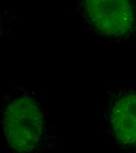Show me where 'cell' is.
Masks as SVG:
<instances>
[{
  "instance_id": "obj_1",
  "label": "cell",
  "mask_w": 136,
  "mask_h": 153,
  "mask_svg": "<svg viewBox=\"0 0 136 153\" xmlns=\"http://www.w3.org/2000/svg\"><path fill=\"white\" fill-rule=\"evenodd\" d=\"M97 21L100 29L108 34L120 36L133 25L132 7L126 1H101L97 4Z\"/></svg>"
}]
</instances>
